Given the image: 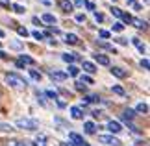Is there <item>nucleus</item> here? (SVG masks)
<instances>
[{
	"label": "nucleus",
	"mask_w": 150,
	"mask_h": 146,
	"mask_svg": "<svg viewBox=\"0 0 150 146\" xmlns=\"http://www.w3.org/2000/svg\"><path fill=\"white\" fill-rule=\"evenodd\" d=\"M74 85H76V91H83V92H85V85L82 83V81H76Z\"/></svg>",
	"instance_id": "nucleus-31"
},
{
	"label": "nucleus",
	"mask_w": 150,
	"mask_h": 146,
	"mask_svg": "<svg viewBox=\"0 0 150 146\" xmlns=\"http://www.w3.org/2000/svg\"><path fill=\"white\" fill-rule=\"evenodd\" d=\"M83 6H85L87 9H91V11H95V4H93V2H83Z\"/></svg>",
	"instance_id": "nucleus-34"
},
{
	"label": "nucleus",
	"mask_w": 150,
	"mask_h": 146,
	"mask_svg": "<svg viewBox=\"0 0 150 146\" xmlns=\"http://www.w3.org/2000/svg\"><path fill=\"white\" fill-rule=\"evenodd\" d=\"M122 30H124L122 22H115V24H113V32H122Z\"/></svg>",
	"instance_id": "nucleus-28"
},
{
	"label": "nucleus",
	"mask_w": 150,
	"mask_h": 146,
	"mask_svg": "<svg viewBox=\"0 0 150 146\" xmlns=\"http://www.w3.org/2000/svg\"><path fill=\"white\" fill-rule=\"evenodd\" d=\"M120 19H122V20L126 22V24H130V22H132V19H134V17H132L130 13H120Z\"/></svg>",
	"instance_id": "nucleus-26"
},
{
	"label": "nucleus",
	"mask_w": 150,
	"mask_h": 146,
	"mask_svg": "<svg viewBox=\"0 0 150 146\" xmlns=\"http://www.w3.org/2000/svg\"><path fill=\"white\" fill-rule=\"evenodd\" d=\"M61 146H67V144H61Z\"/></svg>",
	"instance_id": "nucleus-51"
},
{
	"label": "nucleus",
	"mask_w": 150,
	"mask_h": 146,
	"mask_svg": "<svg viewBox=\"0 0 150 146\" xmlns=\"http://www.w3.org/2000/svg\"><path fill=\"white\" fill-rule=\"evenodd\" d=\"M111 13H113L115 17H120V13H122V11H120L119 8H111Z\"/></svg>",
	"instance_id": "nucleus-36"
},
{
	"label": "nucleus",
	"mask_w": 150,
	"mask_h": 146,
	"mask_svg": "<svg viewBox=\"0 0 150 146\" xmlns=\"http://www.w3.org/2000/svg\"><path fill=\"white\" fill-rule=\"evenodd\" d=\"M4 80H6V83L11 85L13 89H26L28 87V81L24 78H21L19 74H15V72H8L4 76Z\"/></svg>",
	"instance_id": "nucleus-1"
},
{
	"label": "nucleus",
	"mask_w": 150,
	"mask_h": 146,
	"mask_svg": "<svg viewBox=\"0 0 150 146\" xmlns=\"http://www.w3.org/2000/svg\"><path fill=\"white\" fill-rule=\"evenodd\" d=\"M76 22H85V15L83 13H78L76 15Z\"/></svg>",
	"instance_id": "nucleus-33"
},
{
	"label": "nucleus",
	"mask_w": 150,
	"mask_h": 146,
	"mask_svg": "<svg viewBox=\"0 0 150 146\" xmlns=\"http://www.w3.org/2000/svg\"><path fill=\"white\" fill-rule=\"evenodd\" d=\"M19 61L22 63V65H33V63H35V61H33V57H30V56H26V54H22Z\"/></svg>",
	"instance_id": "nucleus-17"
},
{
	"label": "nucleus",
	"mask_w": 150,
	"mask_h": 146,
	"mask_svg": "<svg viewBox=\"0 0 150 146\" xmlns=\"http://www.w3.org/2000/svg\"><path fill=\"white\" fill-rule=\"evenodd\" d=\"M95 61L98 63V65H104V67L109 65V57L104 56V54H95Z\"/></svg>",
	"instance_id": "nucleus-10"
},
{
	"label": "nucleus",
	"mask_w": 150,
	"mask_h": 146,
	"mask_svg": "<svg viewBox=\"0 0 150 146\" xmlns=\"http://www.w3.org/2000/svg\"><path fill=\"white\" fill-rule=\"evenodd\" d=\"M17 33H19V35H22V37H28V30H26V28H22V26L17 28Z\"/></svg>",
	"instance_id": "nucleus-27"
},
{
	"label": "nucleus",
	"mask_w": 150,
	"mask_h": 146,
	"mask_svg": "<svg viewBox=\"0 0 150 146\" xmlns=\"http://www.w3.org/2000/svg\"><path fill=\"white\" fill-rule=\"evenodd\" d=\"M100 37H102V39H109V32H106V30H100Z\"/></svg>",
	"instance_id": "nucleus-38"
},
{
	"label": "nucleus",
	"mask_w": 150,
	"mask_h": 146,
	"mask_svg": "<svg viewBox=\"0 0 150 146\" xmlns=\"http://www.w3.org/2000/svg\"><path fill=\"white\" fill-rule=\"evenodd\" d=\"M135 113L146 115V113H148V104H146V102H139V104H137V107H135Z\"/></svg>",
	"instance_id": "nucleus-11"
},
{
	"label": "nucleus",
	"mask_w": 150,
	"mask_h": 146,
	"mask_svg": "<svg viewBox=\"0 0 150 146\" xmlns=\"http://www.w3.org/2000/svg\"><path fill=\"white\" fill-rule=\"evenodd\" d=\"M130 24H134L137 30H146V22H145V20H141V19H132Z\"/></svg>",
	"instance_id": "nucleus-13"
},
{
	"label": "nucleus",
	"mask_w": 150,
	"mask_h": 146,
	"mask_svg": "<svg viewBox=\"0 0 150 146\" xmlns=\"http://www.w3.org/2000/svg\"><path fill=\"white\" fill-rule=\"evenodd\" d=\"M78 74H80V68H78L76 65H69V72H67V76H72V78H76Z\"/></svg>",
	"instance_id": "nucleus-19"
},
{
	"label": "nucleus",
	"mask_w": 150,
	"mask_h": 146,
	"mask_svg": "<svg viewBox=\"0 0 150 146\" xmlns=\"http://www.w3.org/2000/svg\"><path fill=\"white\" fill-rule=\"evenodd\" d=\"M65 43L67 44H76L78 43V35H76V33H67V35H65Z\"/></svg>",
	"instance_id": "nucleus-15"
},
{
	"label": "nucleus",
	"mask_w": 150,
	"mask_h": 146,
	"mask_svg": "<svg viewBox=\"0 0 150 146\" xmlns=\"http://www.w3.org/2000/svg\"><path fill=\"white\" fill-rule=\"evenodd\" d=\"M135 116V111L134 109H124V113H122V120H132Z\"/></svg>",
	"instance_id": "nucleus-18"
},
{
	"label": "nucleus",
	"mask_w": 150,
	"mask_h": 146,
	"mask_svg": "<svg viewBox=\"0 0 150 146\" xmlns=\"http://www.w3.org/2000/svg\"><path fill=\"white\" fill-rule=\"evenodd\" d=\"M56 17L54 15H52V13H45L43 15V22H47V24H56Z\"/></svg>",
	"instance_id": "nucleus-16"
},
{
	"label": "nucleus",
	"mask_w": 150,
	"mask_h": 146,
	"mask_svg": "<svg viewBox=\"0 0 150 146\" xmlns=\"http://www.w3.org/2000/svg\"><path fill=\"white\" fill-rule=\"evenodd\" d=\"M111 74L115 78H119V80H124L126 76H128V72H126L124 68H120V67H111Z\"/></svg>",
	"instance_id": "nucleus-6"
},
{
	"label": "nucleus",
	"mask_w": 150,
	"mask_h": 146,
	"mask_svg": "<svg viewBox=\"0 0 150 146\" xmlns=\"http://www.w3.org/2000/svg\"><path fill=\"white\" fill-rule=\"evenodd\" d=\"M0 4H2V6H9V0H0Z\"/></svg>",
	"instance_id": "nucleus-45"
},
{
	"label": "nucleus",
	"mask_w": 150,
	"mask_h": 146,
	"mask_svg": "<svg viewBox=\"0 0 150 146\" xmlns=\"http://www.w3.org/2000/svg\"><path fill=\"white\" fill-rule=\"evenodd\" d=\"M69 139L74 142V146H83V144H85V141L78 135V133H72V131H71V133H69Z\"/></svg>",
	"instance_id": "nucleus-8"
},
{
	"label": "nucleus",
	"mask_w": 150,
	"mask_h": 146,
	"mask_svg": "<svg viewBox=\"0 0 150 146\" xmlns=\"http://www.w3.org/2000/svg\"><path fill=\"white\" fill-rule=\"evenodd\" d=\"M0 37H4V32L2 30H0Z\"/></svg>",
	"instance_id": "nucleus-49"
},
{
	"label": "nucleus",
	"mask_w": 150,
	"mask_h": 146,
	"mask_svg": "<svg viewBox=\"0 0 150 146\" xmlns=\"http://www.w3.org/2000/svg\"><path fill=\"white\" fill-rule=\"evenodd\" d=\"M61 59L65 61V63H69V65H72L74 59H76V56H74V54H63V56H61Z\"/></svg>",
	"instance_id": "nucleus-20"
},
{
	"label": "nucleus",
	"mask_w": 150,
	"mask_h": 146,
	"mask_svg": "<svg viewBox=\"0 0 150 146\" xmlns=\"http://www.w3.org/2000/svg\"><path fill=\"white\" fill-rule=\"evenodd\" d=\"M57 4H59V8L65 11V13H71V11H74V6H72L71 0H59Z\"/></svg>",
	"instance_id": "nucleus-7"
},
{
	"label": "nucleus",
	"mask_w": 150,
	"mask_h": 146,
	"mask_svg": "<svg viewBox=\"0 0 150 146\" xmlns=\"http://www.w3.org/2000/svg\"><path fill=\"white\" fill-rule=\"evenodd\" d=\"M82 68H83L87 74H95V72H96V65H95V63H91V61H83V63H82Z\"/></svg>",
	"instance_id": "nucleus-9"
},
{
	"label": "nucleus",
	"mask_w": 150,
	"mask_h": 146,
	"mask_svg": "<svg viewBox=\"0 0 150 146\" xmlns=\"http://www.w3.org/2000/svg\"><path fill=\"white\" fill-rule=\"evenodd\" d=\"M32 35H33V37H35L37 41H43V37H45V35H43V33H41V32H39V30H35V32H32Z\"/></svg>",
	"instance_id": "nucleus-29"
},
{
	"label": "nucleus",
	"mask_w": 150,
	"mask_h": 146,
	"mask_svg": "<svg viewBox=\"0 0 150 146\" xmlns=\"http://www.w3.org/2000/svg\"><path fill=\"white\" fill-rule=\"evenodd\" d=\"M8 146H19V142H15V141H11V142H8Z\"/></svg>",
	"instance_id": "nucleus-46"
},
{
	"label": "nucleus",
	"mask_w": 150,
	"mask_h": 146,
	"mask_svg": "<svg viewBox=\"0 0 150 146\" xmlns=\"http://www.w3.org/2000/svg\"><path fill=\"white\" fill-rule=\"evenodd\" d=\"M108 130H109V133H111V135H117V133L122 131V124H120V122H117V120H109V122H108Z\"/></svg>",
	"instance_id": "nucleus-4"
},
{
	"label": "nucleus",
	"mask_w": 150,
	"mask_h": 146,
	"mask_svg": "<svg viewBox=\"0 0 150 146\" xmlns=\"http://www.w3.org/2000/svg\"><path fill=\"white\" fill-rule=\"evenodd\" d=\"M32 22H33V24H37V26H41V20H39V17H33Z\"/></svg>",
	"instance_id": "nucleus-40"
},
{
	"label": "nucleus",
	"mask_w": 150,
	"mask_h": 146,
	"mask_svg": "<svg viewBox=\"0 0 150 146\" xmlns=\"http://www.w3.org/2000/svg\"><path fill=\"white\" fill-rule=\"evenodd\" d=\"M111 91L115 92V95H119V96H124V89H122L120 85H113V87H111Z\"/></svg>",
	"instance_id": "nucleus-25"
},
{
	"label": "nucleus",
	"mask_w": 150,
	"mask_h": 146,
	"mask_svg": "<svg viewBox=\"0 0 150 146\" xmlns=\"http://www.w3.org/2000/svg\"><path fill=\"white\" fill-rule=\"evenodd\" d=\"M72 6H78V8H82V6H83V0H76Z\"/></svg>",
	"instance_id": "nucleus-41"
},
{
	"label": "nucleus",
	"mask_w": 150,
	"mask_h": 146,
	"mask_svg": "<svg viewBox=\"0 0 150 146\" xmlns=\"http://www.w3.org/2000/svg\"><path fill=\"white\" fill-rule=\"evenodd\" d=\"M132 6H134V9H137V11L141 9V4H137V2H134V4H132Z\"/></svg>",
	"instance_id": "nucleus-42"
},
{
	"label": "nucleus",
	"mask_w": 150,
	"mask_h": 146,
	"mask_svg": "<svg viewBox=\"0 0 150 146\" xmlns=\"http://www.w3.org/2000/svg\"><path fill=\"white\" fill-rule=\"evenodd\" d=\"M132 43H134V44L137 46V50H139L141 54H145V52H146V48H145V44H141V41L137 39V37H135V39H132Z\"/></svg>",
	"instance_id": "nucleus-21"
},
{
	"label": "nucleus",
	"mask_w": 150,
	"mask_h": 146,
	"mask_svg": "<svg viewBox=\"0 0 150 146\" xmlns=\"http://www.w3.org/2000/svg\"><path fill=\"white\" fill-rule=\"evenodd\" d=\"M141 67L145 68V71H148V67H150V63H148V59L145 57V59H141Z\"/></svg>",
	"instance_id": "nucleus-32"
},
{
	"label": "nucleus",
	"mask_w": 150,
	"mask_h": 146,
	"mask_svg": "<svg viewBox=\"0 0 150 146\" xmlns=\"http://www.w3.org/2000/svg\"><path fill=\"white\" fill-rule=\"evenodd\" d=\"M41 2H43V4H47V6H48V4H50V0H41Z\"/></svg>",
	"instance_id": "nucleus-47"
},
{
	"label": "nucleus",
	"mask_w": 150,
	"mask_h": 146,
	"mask_svg": "<svg viewBox=\"0 0 150 146\" xmlns=\"http://www.w3.org/2000/svg\"><path fill=\"white\" fill-rule=\"evenodd\" d=\"M115 41H117L119 44H128V41H126V39H122V37H119V39H115Z\"/></svg>",
	"instance_id": "nucleus-39"
},
{
	"label": "nucleus",
	"mask_w": 150,
	"mask_h": 146,
	"mask_svg": "<svg viewBox=\"0 0 150 146\" xmlns=\"http://www.w3.org/2000/svg\"><path fill=\"white\" fill-rule=\"evenodd\" d=\"M19 146H26V144H19Z\"/></svg>",
	"instance_id": "nucleus-50"
},
{
	"label": "nucleus",
	"mask_w": 150,
	"mask_h": 146,
	"mask_svg": "<svg viewBox=\"0 0 150 146\" xmlns=\"http://www.w3.org/2000/svg\"><path fill=\"white\" fill-rule=\"evenodd\" d=\"M0 131H4V133H9V131H15V130H13V126H11V124L0 122Z\"/></svg>",
	"instance_id": "nucleus-22"
},
{
	"label": "nucleus",
	"mask_w": 150,
	"mask_h": 146,
	"mask_svg": "<svg viewBox=\"0 0 150 146\" xmlns=\"http://www.w3.org/2000/svg\"><path fill=\"white\" fill-rule=\"evenodd\" d=\"M82 83H89V85H91V83H93V78H91V76H85V74H83V76H82Z\"/></svg>",
	"instance_id": "nucleus-30"
},
{
	"label": "nucleus",
	"mask_w": 150,
	"mask_h": 146,
	"mask_svg": "<svg viewBox=\"0 0 150 146\" xmlns=\"http://www.w3.org/2000/svg\"><path fill=\"white\" fill-rule=\"evenodd\" d=\"M30 74H32V78H33V80H41V74H39V72H35V71H30Z\"/></svg>",
	"instance_id": "nucleus-35"
},
{
	"label": "nucleus",
	"mask_w": 150,
	"mask_h": 146,
	"mask_svg": "<svg viewBox=\"0 0 150 146\" xmlns=\"http://www.w3.org/2000/svg\"><path fill=\"white\" fill-rule=\"evenodd\" d=\"M83 130H85V133L93 135V133L96 131V126H95V122H85V124H83Z\"/></svg>",
	"instance_id": "nucleus-14"
},
{
	"label": "nucleus",
	"mask_w": 150,
	"mask_h": 146,
	"mask_svg": "<svg viewBox=\"0 0 150 146\" xmlns=\"http://www.w3.org/2000/svg\"><path fill=\"white\" fill-rule=\"evenodd\" d=\"M71 116H72L74 120H82V118H83V109L78 107V106L71 107Z\"/></svg>",
	"instance_id": "nucleus-5"
},
{
	"label": "nucleus",
	"mask_w": 150,
	"mask_h": 146,
	"mask_svg": "<svg viewBox=\"0 0 150 146\" xmlns=\"http://www.w3.org/2000/svg\"><path fill=\"white\" fill-rule=\"evenodd\" d=\"M6 57H8V54H6V52H2V50H0V59H6Z\"/></svg>",
	"instance_id": "nucleus-43"
},
{
	"label": "nucleus",
	"mask_w": 150,
	"mask_h": 146,
	"mask_svg": "<svg viewBox=\"0 0 150 146\" xmlns=\"http://www.w3.org/2000/svg\"><path fill=\"white\" fill-rule=\"evenodd\" d=\"M126 2H128V4H134V2H135V0H126Z\"/></svg>",
	"instance_id": "nucleus-48"
},
{
	"label": "nucleus",
	"mask_w": 150,
	"mask_h": 146,
	"mask_svg": "<svg viewBox=\"0 0 150 146\" xmlns=\"http://www.w3.org/2000/svg\"><path fill=\"white\" fill-rule=\"evenodd\" d=\"M15 126L19 128V130H28V131H35L39 128V122L33 120V118H19L15 122Z\"/></svg>",
	"instance_id": "nucleus-2"
},
{
	"label": "nucleus",
	"mask_w": 150,
	"mask_h": 146,
	"mask_svg": "<svg viewBox=\"0 0 150 146\" xmlns=\"http://www.w3.org/2000/svg\"><path fill=\"white\" fill-rule=\"evenodd\" d=\"M98 141L102 144H108V146H120V144H122L115 135H98Z\"/></svg>",
	"instance_id": "nucleus-3"
},
{
	"label": "nucleus",
	"mask_w": 150,
	"mask_h": 146,
	"mask_svg": "<svg viewBox=\"0 0 150 146\" xmlns=\"http://www.w3.org/2000/svg\"><path fill=\"white\" fill-rule=\"evenodd\" d=\"M47 95H48L50 98H54V100H56V92H52V91H48V92H47Z\"/></svg>",
	"instance_id": "nucleus-44"
},
{
	"label": "nucleus",
	"mask_w": 150,
	"mask_h": 146,
	"mask_svg": "<svg viewBox=\"0 0 150 146\" xmlns=\"http://www.w3.org/2000/svg\"><path fill=\"white\" fill-rule=\"evenodd\" d=\"M95 19L98 20V22H102V20H104V15H102V13H98V11H95Z\"/></svg>",
	"instance_id": "nucleus-37"
},
{
	"label": "nucleus",
	"mask_w": 150,
	"mask_h": 146,
	"mask_svg": "<svg viewBox=\"0 0 150 146\" xmlns=\"http://www.w3.org/2000/svg\"><path fill=\"white\" fill-rule=\"evenodd\" d=\"M50 78L56 80V81H63V80H67V72H57V71H54V72H50Z\"/></svg>",
	"instance_id": "nucleus-12"
},
{
	"label": "nucleus",
	"mask_w": 150,
	"mask_h": 146,
	"mask_svg": "<svg viewBox=\"0 0 150 146\" xmlns=\"http://www.w3.org/2000/svg\"><path fill=\"white\" fill-rule=\"evenodd\" d=\"M11 8H13L15 13H19V15H22L26 11V8H24V6H21V4H11Z\"/></svg>",
	"instance_id": "nucleus-24"
},
{
	"label": "nucleus",
	"mask_w": 150,
	"mask_h": 146,
	"mask_svg": "<svg viewBox=\"0 0 150 146\" xmlns=\"http://www.w3.org/2000/svg\"><path fill=\"white\" fill-rule=\"evenodd\" d=\"M98 100H100V98L96 96V95H89V96H85V98H83V102H85V104H95V102H98Z\"/></svg>",
	"instance_id": "nucleus-23"
}]
</instances>
